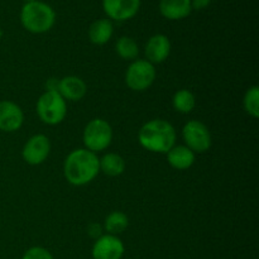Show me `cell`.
<instances>
[{"label": "cell", "mask_w": 259, "mask_h": 259, "mask_svg": "<svg viewBox=\"0 0 259 259\" xmlns=\"http://www.w3.org/2000/svg\"><path fill=\"white\" fill-rule=\"evenodd\" d=\"M100 171L99 158L94 152L86 148L71 152L63 163V174L66 180L73 186L88 185L98 176Z\"/></svg>", "instance_id": "6da1fadb"}, {"label": "cell", "mask_w": 259, "mask_h": 259, "mask_svg": "<svg viewBox=\"0 0 259 259\" xmlns=\"http://www.w3.org/2000/svg\"><path fill=\"white\" fill-rule=\"evenodd\" d=\"M138 141L143 148L153 153H167L176 142V131L163 119H153L141 128Z\"/></svg>", "instance_id": "7a4b0ae2"}, {"label": "cell", "mask_w": 259, "mask_h": 259, "mask_svg": "<svg viewBox=\"0 0 259 259\" xmlns=\"http://www.w3.org/2000/svg\"><path fill=\"white\" fill-rule=\"evenodd\" d=\"M20 22L28 32L40 34L48 32L53 27L56 22V13L46 3L38 0L25 3L20 12Z\"/></svg>", "instance_id": "3957f363"}, {"label": "cell", "mask_w": 259, "mask_h": 259, "mask_svg": "<svg viewBox=\"0 0 259 259\" xmlns=\"http://www.w3.org/2000/svg\"><path fill=\"white\" fill-rule=\"evenodd\" d=\"M37 114L48 125H57L67 115L66 100L56 90H47L37 101Z\"/></svg>", "instance_id": "277c9868"}, {"label": "cell", "mask_w": 259, "mask_h": 259, "mask_svg": "<svg viewBox=\"0 0 259 259\" xmlns=\"http://www.w3.org/2000/svg\"><path fill=\"white\" fill-rule=\"evenodd\" d=\"M113 139V129L110 124L104 119H93L88 123L83 131V144L86 149L101 152L108 148Z\"/></svg>", "instance_id": "5b68a950"}, {"label": "cell", "mask_w": 259, "mask_h": 259, "mask_svg": "<svg viewBox=\"0 0 259 259\" xmlns=\"http://www.w3.org/2000/svg\"><path fill=\"white\" fill-rule=\"evenodd\" d=\"M156 80V68L147 60H137L128 67L125 83L133 91H144Z\"/></svg>", "instance_id": "8992f818"}, {"label": "cell", "mask_w": 259, "mask_h": 259, "mask_svg": "<svg viewBox=\"0 0 259 259\" xmlns=\"http://www.w3.org/2000/svg\"><path fill=\"white\" fill-rule=\"evenodd\" d=\"M182 137L187 148L196 153H204L211 147V134L204 123L190 120L182 129Z\"/></svg>", "instance_id": "52a82bcc"}, {"label": "cell", "mask_w": 259, "mask_h": 259, "mask_svg": "<svg viewBox=\"0 0 259 259\" xmlns=\"http://www.w3.org/2000/svg\"><path fill=\"white\" fill-rule=\"evenodd\" d=\"M51 142L45 134H35L28 139L22 151L23 159L30 166H38L43 163L50 156Z\"/></svg>", "instance_id": "ba28073f"}, {"label": "cell", "mask_w": 259, "mask_h": 259, "mask_svg": "<svg viewBox=\"0 0 259 259\" xmlns=\"http://www.w3.org/2000/svg\"><path fill=\"white\" fill-rule=\"evenodd\" d=\"M91 254L94 259H121L124 244L116 235H101L94 243Z\"/></svg>", "instance_id": "9c48e42d"}, {"label": "cell", "mask_w": 259, "mask_h": 259, "mask_svg": "<svg viewBox=\"0 0 259 259\" xmlns=\"http://www.w3.org/2000/svg\"><path fill=\"white\" fill-rule=\"evenodd\" d=\"M104 12L118 22L132 19L141 8V0H103Z\"/></svg>", "instance_id": "30bf717a"}, {"label": "cell", "mask_w": 259, "mask_h": 259, "mask_svg": "<svg viewBox=\"0 0 259 259\" xmlns=\"http://www.w3.org/2000/svg\"><path fill=\"white\" fill-rule=\"evenodd\" d=\"M24 114L18 104L9 100L0 101V131L15 132L23 125Z\"/></svg>", "instance_id": "8fae6325"}, {"label": "cell", "mask_w": 259, "mask_h": 259, "mask_svg": "<svg viewBox=\"0 0 259 259\" xmlns=\"http://www.w3.org/2000/svg\"><path fill=\"white\" fill-rule=\"evenodd\" d=\"M171 52V42L164 34H156L149 38L146 45V57L148 62L162 63L168 58Z\"/></svg>", "instance_id": "7c38bea8"}, {"label": "cell", "mask_w": 259, "mask_h": 259, "mask_svg": "<svg viewBox=\"0 0 259 259\" xmlns=\"http://www.w3.org/2000/svg\"><path fill=\"white\" fill-rule=\"evenodd\" d=\"M57 91L63 99L71 101H78L88 93V86L85 81L77 76H67L58 81Z\"/></svg>", "instance_id": "4fadbf2b"}, {"label": "cell", "mask_w": 259, "mask_h": 259, "mask_svg": "<svg viewBox=\"0 0 259 259\" xmlns=\"http://www.w3.org/2000/svg\"><path fill=\"white\" fill-rule=\"evenodd\" d=\"M191 10V0H161L159 3V12L169 20L184 19Z\"/></svg>", "instance_id": "5bb4252c"}, {"label": "cell", "mask_w": 259, "mask_h": 259, "mask_svg": "<svg viewBox=\"0 0 259 259\" xmlns=\"http://www.w3.org/2000/svg\"><path fill=\"white\" fill-rule=\"evenodd\" d=\"M169 166L176 169H187L194 164L195 153L186 146H174L167 152Z\"/></svg>", "instance_id": "9a60e30c"}, {"label": "cell", "mask_w": 259, "mask_h": 259, "mask_svg": "<svg viewBox=\"0 0 259 259\" xmlns=\"http://www.w3.org/2000/svg\"><path fill=\"white\" fill-rule=\"evenodd\" d=\"M114 28L109 19H99L90 25L89 29V38L94 45L103 46L110 40L113 35Z\"/></svg>", "instance_id": "2e32d148"}, {"label": "cell", "mask_w": 259, "mask_h": 259, "mask_svg": "<svg viewBox=\"0 0 259 259\" xmlns=\"http://www.w3.org/2000/svg\"><path fill=\"white\" fill-rule=\"evenodd\" d=\"M99 166L100 169L105 175L111 177L120 176L125 169V161L121 156L116 153H108L99 159Z\"/></svg>", "instance_id": "e0dca14e"}, {"label": "cell", "mask_w": 259, "mask_h": 259, "mask_svg": "<svg viewBox=\"0 0 259 259\" xmlns=\"http://www.w3.org/2000/svg\"><path fill=\"white\" fill-rule=\"evenodd\" d=\"M172 104H174L175 110H177L179 113L189 114L194 110L195 105H196V99H195L194 94L191 91L182 89V90H179L175 94L174 99H172Z\"/></svg>", "instance_id": "ac0fdd59"}, {"label": "cell", "mask_w": 259, "mask_h": 259, "mask_svg": "<svg viewBox=\"0 0 259 259\" xmlns=\"http://www.w3.org/2000/svg\"><path fill=\"white\" fill-rule=\"evenodd\" d=\"M129 219L124 212L121 211H113L106 217L104 228L108 232V234L118 235L123 233L128 228Z\"/></svg>", "instance_id": "d6986e66"}, {"label": "cell", "mask_w": 259, "mask_h": 259, "mask_svg": "<svg viewBox=\"0 0 259 259\" xmlns=\"http://www.w3.org/2000/svg\"><path fill=\"white\" fill-rule=\"evenodd\" d=\"M116 53L120 56L123 60H134L138 56L139 48L136 40L131 37L119 38L115 45Z\"/></svg>", "instance_id": "ffe728a7"}, {"label": "cell", "mask_w": 259, "mask_h": 259, "mask_svg": "<svg viewBox=\"0 0 259 259\" xmlns=\"http://www.w3.org/2000/svg\"><path fill=\"white\" fill-rule=\"evenodd\" d=\"M244 109L249 115L253 118L259 116V88L258 86H252L248 89V91L244 95Z\"/></svg>", "instance_id": "44dd1931"}, {"label": "cell", "mask_w": 259, "mask_h": 259, "mask_svg": "<svg viewBox=\"0 0 259 259\" xmlns=\"http://www.w3.org/2000/svg\"><path fill=\"white\" fill-rule=\"evenodd\" d=\"M22 259H53V255L43 247H32L24 253Z\"/></svg>", "instance_id": "7402d4cb"}, {"label": "cell", "mask_w": 259, "mask_h": 259, "mask_svg": "<svg viewBox=\"0 0 259 259\" xmlns=\"http://www.w3.org/2000/svg\"><path fill=\"white\" fill-rule=\"evenodd\" d=\"M89 234L93 238L98 239L99 237H101V227L99 224H91L89 227Z\"/></svg>", "instance_id": "603a6c76"}, {"label": "cell", "mask_w": 259, "mask_h": 259, "mask_svg": "<svg viewBox=\"0 0 259 259\" xmlns=\"http://www.w3.org/2000/svg\"><path fill=\"white\" fill-rule=\"evenodd\" d=\"M210 2L211 0H191V7L197 10L204 9V8H206L210 4Z\"/></svg>", "instance_id": "cb8c5ba5"}, {"label": "cell", "mask_w": 259, "mask_h": 259, "mask_svg": "<svg viewBox=\"0 0 259 259\" xmlns=\"http://www.w3.org/2000/svg\"><path fill=\"white\" fill-rule=\"evenodd\" d=\"M2 37H3V30L2 28H0V39H2Z\"/></svg>", "instance_id": "d4e9b609"}, {"label": "cell", "mask_w": 259, "mask_h": 259, "mask_svg": "<svg viewBox=\"0 0 259 259\" xmlns=\"http://www.w3.org/2000/svg\"><path fill=\"white\" fill-rule=\"evenodd\" d=\"M25 3H32V2H35V0H24Z\"/></svg>", "instance_id": "484cf974"}]
</instances>
